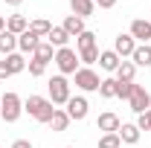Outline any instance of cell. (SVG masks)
Instances as JSON below:
<instances>
[{
  "mask_svg": "<svg viewBox=\"0 0 151 148\" xmlns=\"http://www.w3.org/2000/svg\"><path fill=\"white\" fill-rule=\"evenodd\" d=\"M23 111L29 113L32 119H38V122H50L58 108H52V102L44 99V96H29V99L23 102Z\"/></svg>",
  "mask_w": 151,
  "mask_h": 148,
  "instance_id": "1",
  "label": "cell"
},
{
  "mask_svg": "<svg viewBox=\"0 0 151 148\" xmlns=\"http://www.w3.org/2000/svg\"><path fill=\"white\" fill-rule=\"evenodd\" d=\"M47 87H50V102L52 105H67L70 102V81L64 75H52Z\"/></svg>",
  "mask_w": 151,
  "mask_h": 148,
  "instance_id": "2",
  "label": "cell"
},
{
  "mask_svg": "<svg viewBox=\"0 0 151 148\" xmlns=\"http://www.w3.org/2000/svg\"><path fill=\"white\" fill-rule=\"evenodd\" d=\"M23 113V102L18 99V93H3V105H0V116L6 122H18Z\"/></svg>",
  "mask_w": 151,
  "mask_h": 148,
  "instance_id": "3",
  "label": "cell"
},
{
  "mask_svg": "<svg viewBox=\"0 0 151 148\" xmlns=\"http://www.w3.org/2000/svg\"><path fill=\"white\" fill-rule=\"evenodd\" d=\"M52 61L58 64L61 75H76V70H78V55H76V50H70V47H61Z\"/></svg>",
  "mask_w": 151,
  "mask_h": 148,
  "instance_id": "4",
  "label": "cell"
},
{
  "mask_svg": "<svg viewBox=\"0 0 151 148\" xmlns=\"http://www.w3.org/2000/svg\"><path fill=\"white\" fill-rule=\"evenodd\" d=\"M99 84H102V78H99L90 67H78V70H76V87H78V90L93 93V90H99Z\"/></svg>",
  "mask_w": 151,
  "mask_h": 148,
  "instance_id": "5",
  "label": "cell"
},
{
  "mask_svg": "<svg viewBox=\"0 0 151 148\" xmlns=\"http://www.w3.org/2000/svg\"><path fill=\"white\" fill-rule=\"evenodd\" d=\"M131 111L134 113H145L151 108V96H148V90L142 87V84H134V93H131Z\"/></svg>",
  "mask_w": 151,
  "mask_h": 148,
  "instance_id": "6",
  "label": "cell"
},
{
  "mask_svg": "<svg viewBox=\"0 0 151 148\" xmlns=\"http://www.w3.org/2000/svg\"><path fill=\"white\" fill-rule=\"evenodd\" d=\"M87 99H81V96H70V102H67V116H70V122H81L84 116H87Z\"/></svg>",
  "mask_w": 151,
  "mask_h": 148,
  "instance_id": "7",
  "label": "cell"
},
{
  "mask_svg": "<svg viewBox=\"0 0 151 148\" xmlns=\"http://www.w3.org/2000/svg\"><path fill=\"white\" fill-rule=\"evenodd\" d=\"M134 50H137V41H134L131 35H116V41H113V52L119 58H131Z\"/></svg>",
  "mask_w": 151,
  "mask_h": 148,
  "instance_id": "8",
  "label": "cell"
},
{
  "mask_svg": "<svg viewBox=\"0 0 151 148\" xmlns=\"http://www.w3.org/2000/svg\"><path fill=\"white\" fill-rule=\"evenodd\" d=\"M128 35H131L134 41H142V44H148V41H151V20H134Z\"/></svg>",
  "mask_w": 151,
  "mask_h": 148,
  "instance_id": "9",
  "label": "cell"
},
{
  "mask_svg": "<svg viewBox=\"0 0 151 148\" xmlns=\"http://www.w3.org/2000/svg\"><path fill=\"white\" fill-rule=\"evenodd\" d=\"M38 44H41V35H35L32 29H26L23 35H18V50L20 52H35Z\"/></svg>",
  "mask_w": 151,
  "mask_h": 148,
  "instance_id": "10",
  "label": "cell"
},
{
  "mask_svg": "<svg viewBox=\"0 0 151 148\" xmlns=\"http://www.w3.org/2000/svg\"><path fill=\"white\" fill-rule=\"evenodd\" d=\"M119 125H122V122H119V116H116V113H102V116L96 119V128L105 131V134H116Z\"/></svg>",
  "mask_w": 151,
  "mask_h": 148,
  "instance_id": "11",
  "label": "cell"
},
{
  "mask_svg": "<svg viewBox=\"0 0 151 148\" xmlns=\"http://www.w3.org/2000/svg\"><path fill=\"white\" fill-rule=\"evenodd\" d=\"M61 26H64V32H67V35H70V38H78V35H81V32H84V20L78 18V15H67Z\"/></svg>",
  "mask_w": 151,
  "mask_h": 148,
  "instance_id": "12",
  "label": "cell"
},
{
  "mask_svg": "<svg viewBox=\"0 0 151 148\" xmlns=\"http://www.w3.org/2000/svg\"><path fill=\"white\" fill-rule=\"evenodd\" d=\"M119 61H122V58L116 55L113 50H105V52H99V67H102V70H108V73H116Z\"/></svg>",
  "mask_w": 151,
  "mask_h": 148,
  "instance_id": "13",
  "label": "cell"
},
{
  "mask_svg": "<svg viewBox=\"0 0 151 148\" xmlns=\"http://www.w3.org/2000/svg\"><path fill=\"white\" fill-rule=\"evenodd\" d=\"M131 58H134V67H151V47L148 44H139Z\"/></svg>",
  "mask_w": 151,
  "mask_h": 148,
  "instance_id": "14",
  "label": "cell"
},
{
  "mask_svg": "<svg viewBox=\"0 0 151 148\" xmlns=\"http://www.w3.org/2000/svg\"><path fill=\"white\" fill-rule=\"evenodd\" d=\"M70 6H73V15H78L81 20L90 18V15H93V9H96L93 0H70Z\"/></svg>",
  "mask_w": 151,
  "mask_h": 148,
  "instance_id": "15",
  "label": "cell"
},
{
  "mask_svg": "<svg viewBox=\"0 0 151 148\" xmlns=\"http://www.w3.org/2000/svg\"><path fill=\"white\" fill-rule=\"evenodd\" d=\"M15 50H18V35H12L9 29H3V32H0V52L12 55Z\"/></svg>",
  "mask_w": 151,
  "mask_h": 148,
  "instance_id": "16",
  "label": "cell"
},
{
  "mask_svg": "<svg viewBox=\"0 0 151 148\" xmlns=\"http://www.w3.org/2000/svg\"><path fill=\"white\" fill-rule=\"evenodd\" d=\"M6 29H9L12 35H23V32L29 29V20L23 18V15H12V18H9V23H6Z\"/></svg>",
  "mask_w": 151,
  "mask_h": 148,
  "instance_id": "17",
  "label": "cell"
},
{
  "mask_svg": "<svg viewBox=\"0 0 151 148\" xmlns=\"http://www.w3.org/2000/svg\"><path fill=\"white\" fill-rule=\"evenodd\" d=\"M3 61H6V67H9V73L15 75V73H23V70H26V58L20 55V52H12V55H6L3 58Z\"/></svg>",
  "mask_w": 151,
  "mask_h": 148,
  "instance_id": "18",
  "label": "cell"
},
{
  "mask_svg": "<svg viewBox=\"0 0 151 148\" xmlns=\"http://www.w3.org/2000/svg\"><path fill=\"white\" fill-rule=\"evenodd\" d=\"M119 139L122 142H128V145H134V142H139V128L137 125H119Z\"/></svg>",
  "mask_w": 151,
  "mask_h": 148,
  "instance_id": "19",
  "label": "cell"
},
{
  "mask_svg": "<svg viewBox=\"0 0 151 148\" xmlns=\"http://www.w3.org/2000/svg\"><path fill=\"white\" fill-rule=\"evenodd\" d=\"M47 38H50V44H52V47H58V50H61V47H67V41H70V35L64 32V26H52Z\"/></svg>",
  "mask_w": 151,
  "mask_h": 148,
  "instance_id": "20",
  "label": "cell"
},
{
  "mask_svg": "<svg viewBox=\"0 0 151 148\" xmlns=\"http://www.w3.org/2000/svg\"><path fill=\"white\" fill-rule=\"evenodd\" d=\"M47 125H50L52 131H58V134H61V131H67V125H70V116H67V111H55V113H52V119H50Z\"/></svg>",
  "mask_w": 151,
  "mask_h": 148,
  "instance_id": "21",
  "label": "cell"
},
{
  "mask_svg": "<svg viewBox=\"0 0 151 148\" xmlns=\"http://www.w3.org/2000/svg\"><path fill=\"white\" fill-rule=\"evenodd\" d=\"M76 44H78V52H90V50H96V35L84 29L81 35L76 38Z\"/></svg>",
  "mask_w": 151,
  "mask_h": 148,
  "instance_id": "22",
  "label": "cell"
},
{
  "mask_svg": "<svg viewBox=\"0 0 151 148\" xmlns=\"http://www.w3.org/2000/svg\"><path fill=\"white\" fill-rule=\"evenodd\" d=\"M32 58H35V61H41V64H50V58H55L52 44H50V41H47V44H38V50L32 52Z\"/></svg>",
  "mask_w": 151,
  "mask_h": 148,
  "instance_id": "23",
  "label": "cell"
},
{
  "mask_svg": "<svg viewBox=\"0 0 151 148\" xmlns=\"http://www.w3.org/2000/svg\"><path fill=\"white\" fill-rule=\"evenodd\" d=\"M134 61H119L116 67V81H134Z\"/></svg>",
  "mask_w": 151,
  "mask_h": 148,
  "instance_id": "24",
  "label": "cell"
},
{
  "mask_svg": "<svg viewBox=\"0 0 151 148\" xmlns=\"http://www.w3.org/2000/svg\"><path fill=\"white\" fill-rule=\"evenodd\" d=\"M99 96L113 99V96H116V78H102V84H99Z\"/></svg>",
  "mask_w": 151,
  "mask_h": 148,
  "instance_id": "25",
  "label": "cell"
},
{
  "mask_svg": "<svg viewBox=\"0 0 151 148\" xmlns=\"http://www.w3.org/2000/svg\"><path fill=\"white\" fill-rule=\"evenodd\" d=\"M29 29H32V32H35V35H41V38H47L50 35V29H52V23H50V20H32V23H29Z\"/></svg>",
  "mask_w": 151,
  "mask_h": 148,
  "instance_id": "26",
  "label": "cell"
},
{
  "mask_svg": "<svg viewBox=\"0 0 151 148\" xmlns=\"http://www.w3.org/2000/svg\"><path fill=\"white\" fill-rule=\"evenodd\" d=\"M119 145H122L119 134H105V137L99 139V148H119Z\"/></svg>",
  "mask_w": 151,
  "mask_h": 148,
  "instance_id": "27",
  "label": "cell"
},
{
  "mask_svg": "<svg viewBox=\"0 0 151 148\" xmlns=\"http://www.w3.org/2000/svg\"><path fill=\"white\" fill-rule=\"evenodd\" d=\"M134 93V81H116V96L119 99H131Z\"/></svg>",
  "mask_w": 151,
  "mask_h": 148,
  "instance_id": "28",
  "label": "cell"
},
{
  "mask_svg": "<svg viewBox=\"0 0 151 148\" xmlns=\"http://www.w3.org/2000/svg\"><path fill=\"white\" fill-rule=\"evenodd\" d=\"M137 128H139V131H148V128H151V108H148L145 113H139V119H137Z\"/></svg>",
  "mask_w": 151,
  "mask_h": 148,
  "instance_id": "29",
  "label": "cell"
},
{
  "mask_svg": "<svg viewBox=\"0 0 151 148\" xmlns=\"http://www.w3.org/2000/svg\"><path fill=\"white\" fill-rule=\"evenodd\" d=\"M44 70H47V64H41V61H35V58H32V61H29V75H44Z\"/></svg>",
  "mask_w": 151,
  "mask_h": 148,
  "instance_id": "30",
  "label": "cell"
},
{
  "mask_svg": "<svg viewBox=\"0 0 151 148\" xmlns=\"http://www.w3.org/2000/svg\"><path fill=\"white\" fill-rule=\"evenodd\" d=\"M93 3L99 9H113V6H116V0H93Z\"/></svg>",
  "mask_w": 151,
  "mask_h": 148,
  "instance_id": "31",
  "label": "cell"
},
{
  "mask_svg": "<svg viewBox=\"0 0 151 148\" xmlns=\"http://www.w3.org/2000/svg\"><path fill=\"white\" fill-rule=\"evenodd\" d=\"M12 148H32V142H29V139H15Z\"/></svg>",
  "mask_w": 151,
  "mask_h": 148,
  "instance_id": "32",
  "label": "cell"
},
{
  "mask_svg": "<svg viewBox=\"0 0 151 148\" xmlns=\"http://www.w3.org/2000/svg\"><path fill=\"white\" fill-rule=\"evenodd\" d=\"M9 75H12V73H9V67H6V61H0V81H3V78H9Z\"/></svg>",
  "mask_w": 151,
  "mask_h": 148,
  "instance_id": "33",
  "label": "cell"
},
{
  "mask_svg": "<svg viewBox=\"0 0 151 148\" xmlns=\"http://www.w3.org/2000/svg\"><path fill=\"white\" fill-rule=\"evenodd\" d=\"M3 3H9V6H20L23 0H3Z\"/></svg>",
  "mask_w": 151,
  "mask_h": 148,
  "instance_id": "34",
  "label": "cell"
},
{
  "mask_svg": "<svg viewBox=\"0 0 151 148\" xmlns=\"http://www.w3.org/2000/svg\"><path fill=\"white\" fill-rule=\"evenodd\" d=\"M3 29H6V20H3V18H0V32H3Z\"/></svg>",
  "mask_w": 151,
  "mask_h": 148,
  "instance_id": "35",
  "label": "cell"
},
{
  "mask_svg": "<svg viewBox=\"0 0 151 148\" xmlns=\"http://www.w3.org/2000/svg\"><path fill=\"white\" fill-rule=\"evenodd\" d=\"M67 148H76V145H67Z\"/></svg>",
  "mask_w": 151,
  "mask_h": 148,
  "instance_id": "36",
  "label": "cell"
}]
</instances>
